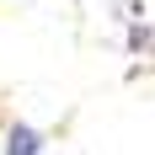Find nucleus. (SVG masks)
Returning <instances> with one entry per match:
<instances>
[{
	"label": "nucleus",
	"mask_w": 155,
	"mask_h": 155,
	"mask_svg": "<svg viewBox=\"0 0 155 155\" xmlns=\"http://www.w3.org/2000/svg\"><path fill=\"white\" fill-rule=\"evenodd\" d=\"M5 155H43V134L27 128V123H16L11 139H5Z\"/></svg>",
	"instance_id": "1"
}]
</instances>
